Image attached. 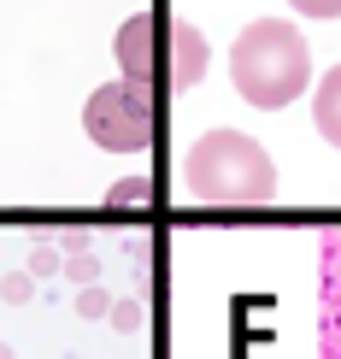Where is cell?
I'll return each instance as SVG.
<instances>
[{
  "mask_svg": "<svg viewBox=\"0 0 341 359\" xmlns=\"http://www.w3.org/2000/svg\"><path fill=\"white\" fill-rule=\"evenodd\" d=\"M312 124L330 147H341V65H330L312 88Z\"/></svg>",
  "mask_w": 341,
  "mask_h": 359,
  "instance_id": "6",
  "label": "cell"
},
{
  "mask_svg": "<svg viewBox=\"0 0 341 359\" xmlns=\"http://www.w3.org/2000/svg\"><path fill=\"white\" fill-rule=\"evenodd\" d=\"M59 271V253L53 248H36V253H29V277H53Z\"/></svg>",
  "mask_w": 341,
  "mask_h": 359,
  "instance_id": "12",
  "label": "cell"
},
{
  "mask_svg": "<svg viewBox=\"0 0 341 359\" xmlns=\"http://www.w3.org/2000/svg\"><path fill=\"white\" fill-rule=\"evenodd\" d=\"M112 324H118V330H141V306L136 301H118L112 306Z\"/></svg>",
  "mask_w": 341,
  "mask_h": 359,
  "instance_id": "13",
  "label": "cell"
},
{
  "mask_svg": "<svg viewBox=\"0 0 341 359\" xmlns=\"http://www.w3.org/2000/svg\"><path fill=\"white\" fill-rule=\"evenodd\" d=\"M112 53H118V71L130 83L153 88L159 83V18L153 12H130L124 29H118V41H112Z\"/></svg>",
  "mask_w": 341,
  "mask_h": 359,
  "instance_id": "4",
  "label": "cell"
},
{
  "mask_svg": "<svg viewBox=\"0 0 341 359\" xmlns=\"http://www.w3.org/2000/svg\"><path fill=\"white\" fill-rule=\"evenodd\" d=\"M0 294H6V301L18 306V301H29V294H36V277H29V271H12L6 283H0Z\"/></svg>",
  "mask_w": 341,
  "mask_h": 359,
  "instance_id": "10",
  "label": "cell"
},
{
  "mask_svg": "<svg viewBox=\"0 0 341 359\" xmlns=\"http://www.w3.org/2000/svg\"><path fill=\"white\" fill-rule=\"evenodd\" d=\"M206 59H212L206 36L188 18H171V53L159 59V83H171V95H188L206 77Z\"/></svg>",
  "mask_w": 341,
  "mask_h": 359,
  "instance_id": "5",
  "label": "cell"
},
{
  "mask_svg": "<svg viewBox=\"0 0 341 359\" xmlns=\"http://www.w3.org/2000/svg\"><path fill=\"white\" fill-rule=\"evenodd\" d=\"M0 359H12V348H0Z\"/></svg>",
  "mask_w": 341,
  "mask_h": 359,
  "instance_id": "14",
  "label": "cell"
},
{
  "mask_svg": "<svg viewBox=\"0 0 341 359\" xmlns=\"http://www.w3.org/2000/svg\"><path fill=\"white\" fill-rule=\"evenodd\" d=\"M230 83L247 107L259 112H283L306 95L312 83V48H306L300 24L283 18H253L230 48Z\"/></svg>",
  "mask_w": 341,
  "mask_h": 359,
  "instance_id": "1",
  "label": "cell"
},
{
  "mask_svg": "<svg viewBox=\"0 0 341 359\" xmlns=\"http://www.w3.org/2000/svg\"><path fill=\"white\" fill-rule=\"evenodd\" d=\"M106 306H112L106 294H100L95 283H83V294H77V312H83V318H100V312H106Z\"/></svg>",
  "mask_w": 341,
  "mask_h": 359,
  "instance_id": "11",
  "label": "cell"
},
{
  "mask_svg": "<svg viewBox=\"0 0 341 359\" xmlns=\"http://www.w3.org/2000/svg\"><path fill=\"white\" fill-rule=\"evenodd\" d=\"M300 18H318V24H335L341 18V0H288Z\"/></svg>",
  "mask_w": 341,
  "mask_h": 359,
  "instance_id": "8",
  "label": "cell"
},
{
  "mask_svg": "<svg viewBox=\"0 0 341 359\" xmlns=\"http://www.w3.org/2000/svg\"><path fill=\"white\" fill-rule=\"evenodd\" d=\"M65 277H71V283H95V277H100V259L88 253L83 236H71V242H65Z\"/></svg>",
  "mask_w": 341,
  "mask_h": 359,
  "instance_id": "7",
  "label": "cell"
},
{
  "mask_svg": "<svg viewBox=\"0 0 341 359\" xmlns=\"http://www.w3.org/2000/svg\"><path fill=\"white\" fill-rule=\"evenodd\" d=\"M147 194H153V183H147V177H130V183H112L106 201H112V206H124V201H147Z\"/></svg>",
  "mask_w": 341,
  "mask_h": 359,
  "instance_id": "9",
  "label": "cell"
},
{
  "mask_svg": "<svg viewBox=\"0 0 341 359\" xmlns=\"http://www.w3.org/2000/svg\"><path fill=\"white\" fill-rule=\"evenodd\" d=\"M188 194L206 206H259L277 194V165L247 130H206L183 159Z\"/></svg>",
  "mask_w": 341,
  "mask_h": 359,
  "instance_id": "2",
  "label": "cell"
},
{
  "mask_svg": "<svg viewBox=\"0 0 341 359\" xmlns=\"http://www.w3.org/2000/svg\"><path fill=\"white\" fill-rule=\"evenodd\" d=\"M83 130L106 154H147V142H153V95L130 77L95 88L83 107Z\"/></svg>",
  "mask_w": 341,
  "mask_h": 359,
  "instance_id": "3",
  "label": "cell"
}]
</instances>
